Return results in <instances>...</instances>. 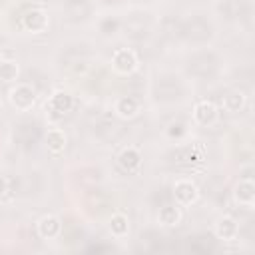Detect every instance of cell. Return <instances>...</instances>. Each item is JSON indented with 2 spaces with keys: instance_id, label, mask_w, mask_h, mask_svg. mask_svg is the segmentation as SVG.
I'll return each instance as SVG.
<instances>
[{
  "instance_id": "obj_15",
  "label": "cell",
  "mask_w": 255,
  "mask_h": 255,
  "mask_svg": "<svg viewBox=\"0 0 255 255\" xmlns=\"http://www.w3.org/2000/svg\"><path fill=\"white\" fill-rule=\"evenodd\" d=\"M118 165H120L124 171H128V173L137 171L139 165H141V153H139V149L133 147V145L124 147V149L120 151V155H118Z\"/></svg>"
},
{
  "instance_id": "obj_1",
  "label": "cell",
  "mask_w": 255,
  "mask_h": 255,
  "mask_svg": "<svg viewBox=\"0 0 255 255\" xmlns=\"http://www.w3.org/2000/svg\"><path fill=\"white\" fill-rule=\"evenodd\" d=\"M219 68H221V58L205 46L193 50L185 60V72L189 78L195 80H213L219 74Z\"/></svg>"
},
{
  "instance_id": "obj_22",
  "label": "cell",
  "mask_w": 255,
  "mask_h": 255,
  "mask_svg": "<svg viewBox=\"0 0 255 255\" xmlns=\"http://www.w3.org/2000/svg\"><path fill=\"white\" fill-rule=\"evenodd\" d=\"M221 106H223L225 112H231V114L241 112L243 106H245V96H243V92H239V90L227 92V94L221 98Z\"/></svg>"
},
{
  "instance_id": "obj_14",
  "label": "cell",
  "mask_w": 255,
  "mask_h": 255,
  "mask_svg": "<svg viewBox=\"0 0 255 255\" xmlns=\"http://www.w3.org/2000/svg\"><path fill=\"white\" fill-rule=\"evenodd\" d=\"M72 106H74V98H72L68 92H64V90L54 92V94L48 98V104H46V108H48V110L52 112V116H56V118L66 116V114L72 110Z\"/></svg>"
},
{
  "instance_id": "obj_18",
  "label": "cell",
  "mask_w": 255,
  "mask_h": 255,
  "mask_svg": "<svg viewBox=\"0 0 255 255\" xmlns=\"http://www.w3.org/2000/svg\"><path fill=\"white\" fill-rule=\"evenodd\" d=\"M44 143L48 147V151L52 153H62L68 145V135L62 128H50L46 133H44Z\"/></svg>"
},
{
  "instance_id": "obj_4",
  "label": "cell",
  "mask_w": 255,
  "mask_h": 255,
  "mask_svg": "<svg viewBox=\"0 0 255 255\" xmlns=\"http://www.w3.org/2000/svg\"><path fill=\"white\" fill-rule=\"evenodd\" d=\"M217 14L227 22H241L251 16V0H219Z\"/></svg>"
},
{
  "instance_id": "obj_25",
  "label": "cell",
  "mask_w": 255,
  "mask_h": 255,
  "mask_svg": "<svg viewBox=\"0 0 255 255\" xmlns=\"http://www.w3.org/2000/svg\"><path fill=\"white\" fill-rule=\"evenodd\" d=\"M185 133H187V124H185L183 120L171 122V124L167 126V129H165V135L171 137V139H181Z\"/></svg>"
},
{
  "instance_id": "obj_24",
  "label": "cell",
  "mask_w": 255,
  "mask_h": 255,
  "mask_svg": "<svg viewBox=\"0 0 255 255\" xmlns=\"http://www.w3.org/2000/svg\"><path fill=\"white\" fill-rule=\"evenodd\" d=\"M20 74L16 60H2L0 62V80L2 82H16Z\"/></svg>"
},
{
  "instance_id": "obj_21",
  "label": "cell",
  "mask_w": 255,
  "mask_h": 255,
  "mask_svg": "<svg viewBox=\"0 0 255 255\" xmlns=\"http://www.w3.org/2000/svg\"><path fill=\"white\" fill-rule=\"evenodd\" d=\"M108 227H110V233L116 239H122V237H126L129 233V219H128L126 213H120V211L118 213H112Z\"/></svg>"
},
{
  "instance_id": "obj_23",
  "label": "cell",
  "mask_w": 255,
  "mask_h": 255,
  "mask_svg": "<svg viewBox=\"0 0 255 255\" xmlns=\"http://www.w3.org/2000/svg\"><path fill=\"white\" fill-rule=\"evenodd\" d=\"M120 28H122V22H120L116 16H102L100 22H98V30H100V34L106 36V38L116 36V34L120 32Z\"/></svg>"
},
{
  "instance_id": "obj_11",
  "label": "cell",
  "mask_w": 255,
  "mask_h": 255,
  "mask_svg": "<svg viewBox=\"0 0 255 255\" xmlns=\"http://www.w3.org/2000/svg\"><path fill=\"white\" fill-rule=\"evenodd\" d=\"M62 229H64L62 227V219L58 215H54V213L42 215L38 219V223H36V231H38V235L42 239H56V237L62 235Z\"/></svg>"
},
{
  "instance_id": "obj_2",
  "label": "cell",
  "mask_w": 255,
  "mask_h": 255,
  "mask_svg": "<svg viewBox=\"0 0 255 255\" xmlns=\"http://www.w3.org/2000/svg\"><path fill=\"white\" fill-rule=\"evenodd\" d=\"M215 38V26L205 14H189L187 18L181 20V40L195 46L203 48Z\"/></svg>"
},
{
  "instance_id": "obj_16",
  "label": "cell",
  "mask_w": 255,
  "mask_h": 255,
  "mask_svg": "<svg viewBox=\"0 0 255 255\" xmlns=\"http://www.w3.org/2000/svg\"><path fill=\"white\" fill-rule=\"evenodd\" d=\"M157 221L165 227H173L181 221V207L175 201H167L157 207Z\"/></svg>"
},
{
  "instance_id": "obj_8",
  "label": "cell",
  "mask_w": 255,
  "mask_h": 255,
  "mask_svg": "<svg viewBox=\"0 0 255 255\" xmlns=\"http://www.w3.org/2000/svg\"><path fill=\"white\" fill-rule=\"evenodd\" d=\"M50 26V16L44 8H30L22 16V28L32 34H42Z\"/></svg>"
},
{
  "instance_id": "obj_17",
  "label": "cell",
  "mask_w": 255,
  "mask_h": 255,
  "mask_svg": "<svg viewBox=\"0 0 255 255\" xmlns=\"http://www.w3.org/2000/svg\"><path fill=\"white\" fill-rule=\"evenodd\" d=\"M237 235H239V225H237V221L233 217L223 215V217L217 219V223H215V237L217 239L233 241V239H237Z\"/></svg>"
},
{
  "instance_id": "obj_13",
  "label": "cell",
  "mask_w": 255,
  "mask_h": 255,
  "mask_svg": "<svg viewBox=\"0 0 255 255\" xmlns=\"http://www.w3.org/2000/svg\"><path fill=\"white\" fill-rule=\"evenodd\" d=\"M139 110H141V104L135 96H120L114 102V114L120 120H131L139 114Z\"/></svg>"
},
{
  "instance_id": "obj_5",
  "label": "cell",
  "mask_w": 255,
  "mask_h": 255,
  "mask_svg": "<svg viewBox=\"0 0 255 255\" xmlns=\"http://www.w3.org/2000/svg\"><path fill=\"white\" fill-rule=\"evenodd\" d=\"M110 64H112V70H114L116 74H120V76H129V74H133V72L137 70L139 60H137V54H135L131 48H118V50L112 54Z\"/></svg>"
},
{
  "instance_id": "obj_7",
  "label": "cell",
  "mask_w": 255,
  "mask_h": 255,
  "mask_svg": "<svg viewBox=\"0 0 255 255\" xmlns=\"http://www.w3.org/2000/svg\"><path fill=\"white\" fill-rule=\"evenodd\" d=\"M8 100L18 112H30L36 104V90L30 84H16L8 92Z\"/></svg>"
},
{
  "instance_id": "obj_10",
  "label": "cell",
  "mask_w": 255,
  "mask_h": 255,
  "mask_svg": "<svg viewBox=\"0 0 255 255\" xmlns=\"http://www.w3.org/2000/svg\"><path fill=\"white\" fill-rule=\"evenodd\" d=\"M14 137L16 141L22 145V147H32L38 137H40V126L38 122H32V120H26V122H20L14 129Z\"/></svg>"
},
{
  "instance_id": "obj_6",
  "label": "cell",
  "mask_w": 255,
  "mask_h": 255,
  "mask_svg": "<svg viewBox=\"0 0 255 255\" xmlns=\"http://www.w3.org/2000/svg\"><path fill=\"white\" fill-rule=\"evenodd\" d=\"M171 197L179 207H187V205H191L199 199V187L195 185V181H191L187 177H181L173 183Z\"/></svg>"
},
{
  "instance_id": "obj_3",
  "label": "cell",
  "mask_w": 255,
  "mask_h": 255,
  "mask_svg": "<svg viewBox=\"0 0 255 255\" xmlns=\"http://www.w3.org/2000/svg\"><path fill=\"white\" fill-rule=\"evenodd\" d=\"M185 96L183 80L171 72H161L151 80V98L157 104H175Z\"/></svg>"
},
{
  "instance_id": "obj_9",
  "label": "cell",
  "mask_w": 255,
  "mask_h": 255,
  "mask_svg": "<svg viewBox=\"0 0 255 255\" xmlns=\"http://www.w3.org/2000/svg\"><path fill=\"white\" fill-rule=\"evenodd\" d=\"M191 118H193V122H195L197 126H201V128H211V126L217 122V118H219V110H217V106H215L213 102L201 100V102H197V104L193 106Z\"/></svg>"
},
{
  "instance_id": "obj_12",
  "label": "cell",
  "mask_w": 255,
  "mask_h": 255,
  "mask_svg": "<svg viewBox=\"0 0 255 255\" xmlns=\"http://www.w3.org/2000/svg\"><path fill=\"white\" fill-rule=\"evenodd\" d=\"M233 199L235 203L243 207H253L255 203V183L251 177H241L233 187Z\"/></svg>"
},
{
  "instance_id": "obj_26",
  "label": "cell",
  "mask_w": 255,
  "mask_h": 255,
  "mask_svg": "<svg viewBox=\"0 0 255 255\" xmlns=\"http://www.w3.org/2000/svg\"><path fill=\"white\" fill-rule=\"evenodd\" d=\"M8 193V179L4 175H0V197H4Z\"/></svg>"
},
{
  "instance_id": "obj_20",
  "label": "cell",
  "mask_w": 255,
  "mask_h": 255,
  "mask_svg": "<svg viewBox=\"0 0 255 255\" xmlns=\"http://www.w3.org/2000/svg\"><path fill=\"white\" fill-rule=\"evenodd\" d=\"M187 249L191 253H197V255H207L215 249L213 247V237L207 235V233H197L193 237H187Z\"/></svg>"
},
{
  "instance_id": "obj_19",
  "label": "cell",
  "mask_w": 255,
  "mask_h": 255,
  "mask_svg": "<svg viewBox=\"0 0 255 255\" xmlns=\"http://www.w3.org/2000/svg\"><path fill=\"white\" fill-rule=\"evenodd\" d=\"M171 163L175 165H193L203 159V155L197 151V147H177L171 151Z\"/></svg>"
}]
</instances>
